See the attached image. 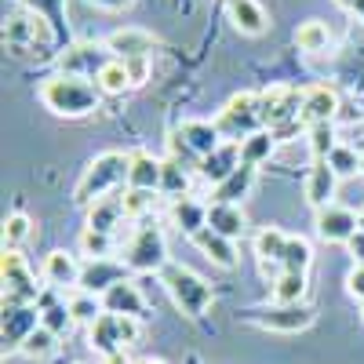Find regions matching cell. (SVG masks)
<instances>
[{
    "label": "cell",
    "instance_id": "cell-14",
    "mask_svg": "<svg viewBox=\"0 0 364 364\" xmlns=\"http://www.w3.org/2000/svg\"><path fill=\"white\" fill-rule=\"evenodd\" d=\"M314 230L324 245H346V240L360 230L357 226V211L353 208H343V204H328L314 215Z\"/></svg>",
    "mask_w": 364,
    "mask_h": 364
},
{
    "label": "cell",
    "instance_id": "cell-6",
    "mask_svg": "<svg viewBox=\"0 0 364 364\" xmlns=\"http://www.w3.org/2000/svg\"><path fill=\"white\" fill-rule=\"evenodd\" d=\"M139 336H142L139 317H117V314H102L95 324L87 328V343H91V350L102 353L106 360L124 357V350L135 346Z\"/></svg>",
    "mask_w": 364,
    "mask_h": 364
},
{
    "label": "cell",
    "instance_id": "cell-43",
    "mask_svg": "<svg viewBox=\"0 0 364 364\" xmlns=\"http://www.w3.org/2000/svg\"><path fill=\"white\" fill-rule=\"evenodd\" d=\"M306 142H310L314 161H324L331 149L339 146V139H336V124H314V128H306Z\"/></svg>",
    "mask_w": 364,
    "mask_h": 364
},
{
    "label": "cell",
    "instance_id": "cell-8",
    "mask_svg": "<svg viewBox=\"0 0 364 364\" xmlns=\"http://www.w3.org/2000/svg\"><path fill=\"white\" fill-rule=\"evenodd\" d=\"M109 58H113V55H109L106 41H73L70 48H63V51L55 55V66H58V73L95 80Z\"/></svg>",
    "mask_w": 364,
    "mask_h": 364
},
{
    "label": "cell",
    "instance_id": "cell-19",
    "mask_svg": "<svg viewBox=\"0 0 364 364\" xmlns=\"http://www.w3.org/2000/svg\"><path fill=\"white\" fill-rule=\"evenodd\" d=\"M161 41L154 33H146V29H135V26H124L117 29V33L106 37V48L113 58H154V48Z\"/></svg>",
    "mask_w": 364,
    "mask_h": 364
},
{
    "label": "cell",
    "instance_id": "cell-44",
    "mask_svg": "<svg viewBox=\"0 0 364 364\" xmlns=\"http://www.w3.org/2000/svg\"><path fill=\"white\" fill-rule=\"evenodd\" d=\"M80 252L87 259H113V237L109 233H95V230H84L80 233Z\"/></svg>",
    "mask_w": 364,
    "mask_h": 364
},
{
    "label": "cell",
    "instance_id": "cell-16",
    "mask_svg": "<svg viewBox=\"0 0 364 364\" xmlns=\"http://www.w3.org/2000/svg\"><path fill=\"white\" fill-rule=\"evenodd\" d=\"M128 281V266L117 262V259H87L84 269H80V291H91V295H106L113 284Z\"/></svg>",
    "mask_w": 364,
    "mask_h": 364
},
{
    "label": "cell",
    "instance_id": "cell-38",
    "mask_svg": "<svg viewBox=\"0 0 364 364\" xmlns=\"http://www.w3.org/2000/svg\"><path fill=\"white\" fill-rule=\"evenodd\" d=\"M331 164V171H336L339 178H350V175H360V164H364V154H357V146L350 142H339L331 154L324 157Z\"/></svg>",
    "mask_w": 364,
    "mask_h": 364
},
{
    "label": "cell",
    "instance_id": "cell-45",
    "mask_svg": "<svg viewBox=\"0 0 364 364\" xmlns=\"http://www.w3.org/2000/svg\"><path fill=\"white\" fill-rule=\"evenodd\" d=\"M120 63H124V70H128V77H132V87H142V84L149 80V73H154L149 58H120Z\"/></svg>",
    "mask_w": 364,
    "mask_h": 364
},
{
    "label": "cell",
    "instance_id": "cell-48",
    "mask_svg": "<svg viewBox=\"0 0 364 364\" xmlns=\"http://www.w3.org/2000/svg\"><path fill=\"white\" fill-rule=\"evenodd\" d=\"M91 8H102V11H128L135 0H87Z\"/></svg>",
    "mask_w": 364,
    "mask_h": 364
},
{
    "label": "cell",
    "instance_id": "cell-33",
    "mask_svg": "<svg viewBox=\"0 0 364 364\" xmlns=\"http://www.w3.org/2000/svg\"><path fill=\"white\" fill-rule=\"evenodd\" d=\"M269 284H273V302H306V291H310V277L295 269L277 273Z\"/></svg>",
    "mask_w": 364,
    "mask_h": 364
},
{
    "label": "cell",
    "instance_id": "cell-2",
    "mask_svg": "<svg viewBox=\"0 0 364 364\" xmlns=\"http://www.w3.org/2000/svg\"><path fill=\"white\" fill-rule=\"evenodd\" d=\"M128 168H132V154H120V149H106L84 168V175L73 186V200L80 208L95 204L109 193H117L120 186H128Z\"/></svg>",
    "mask_w": 364,
    "mask_h": 364
},
{
    "label": "cell",
    "instance_id": "cell-30",
    "mask_svg": "<svg viewBox=\"0 0 364 364\" xmlns=\"http://www.w3.org/2000/svg\"><path fill=\"white\" fill-rule=\"evenodd\" d=\"M255 175H259V168H252V164H240L226 182H219L215 190H211V200H219V204H240L248 193H252V186H255Z\"/></svg>",
    "mask_w": 364,
    "mask_h": 364
},
{
    "label": "cell",
    "instance_id": "cell-12",
    "mask_svg": "<svg viewBox=\"0 0 364 364\" xmlns=\"http://www.w3.org/2000/svg\"><path fill=\"white\" fill-rule=\"evenodd\" d=\"M44 44V41H51L55 44V33H51V26L37 15V11H29V8H15L8 18H4V44H11V48H29V44Z\"/></svg>",
    "mask_w": 364,
    "mask_h": 364
},
{
    "label": "cell",
    "instance_id": "cell-35",
    "mask_svg": "<svg viewBox=\"0 0 364 364\" xmlns=\"http://www.w3.org/2000/svg\"><path fill=\"white\" fill-rule=\"evenodd\" d=\"M273 149H277V135H273L269 128H262V132H255V135H248L245 142H240V161L259 168L273 157Z\"/></svg>",
    "mask_w": 364,
    "mask_h": 364
},
{
    "label": "cell",
    "instance_id": "cell-23",
    "mask_svg": "<svg viewBox=\"0 0 364 364\" xmlns=\"http://www.w3.org/2000/svg\"><path fill=\"white\" fill-rule=\"evenodd\" d=\"M208 230L219 233V237H230V240H240L248 233V215L240 204H219V200H208Z\"/></svg>",
    "mask_w": 364,
    "mask_h": 364
},
{
    "label": "cell",
    "instance_id": "cell-54",
    "mask_svg": "<svg viewBox=\"0 0 364 364\" xmlns=\"http://www.w3.org/2000/svg\"><path fill=\"white\" fill-rule=\"evenodd\" d=\"M106 364H120V357H113V360H106Z\"/></svg>",
    "mask_w": 364,
    "mask_h": 364
},
{
    "label": "cell",
    "instance_id": "cell-46",
    "mask_svg": "<svg viewBox=\"0 0 364 364\" xmlns=\"http://www.w3.org/2000/svg\"><path fill=\"white\" fill-rule=\"evenodd\" d=\"M346 291L364 306V266H353V269L346 273Z\"/></svg>",
    "mask_w": 364,
    "mask_h": 364
},
{
    "label": "cell",
    "instance_id": "cell-5",
    "mask_svg": "<svg viewBox=\"0 0 364 364\" xmlns=\"http://www.w3.org/2000/svg\"><path fill=\"white\" fill-rule=\"evenodd\" d=\"M124 266H128V273H161L168 266V240H164V230L154 219L139 223L135 233L128 237Z\"/></svg>",
    "mask_w": 364,
    "mask_h": 364
},
{
    "label": "cell",
    "instance_id": "cell-10",
    "mask_svg": "<svg viewBox=\"0 0 364 364\" xmlns=\"http://www.w3.org/2000/svg\"><path fill=\"white\" fill-rule=\"evenodd\" d=\"M0 277H4V302H37L44 291V284H37V273L18 252H4Z\"/></svg>",
    "mask_w": 364,
    "mask_h": 364
},
{
    "label": "cell",
    "instance_id": "cell-1",
    "mask_svg": "<svg viewBox=\"0 0 364 364\" xmlns=\"http://www.w3.org/2000/svg\"><path fill=\"white\" fill-rule=\"evenodd\" d=\"M37 95H41L44 109H51L55 117H66V120L91 117V113L102 106V91L95 87V80L70 77V73H58V70L41 80Z\"/></svg>",
    "mask_w": 364,
    "mask_h": 364
},
{
    "label": "cell",
    "instance_id": "cell-18",
    "mask_svg": "<svg viewBox=\"0 0 364 364\" xmlns=\"http://www.w3.org/2000/svg\"><path fill=\"white\" fill-rule=\"evenodd\" d=\"M80 269H84V262H80L73 252L55 248V252L44 259V266H41V277H44V284H48V288L73 291V288L80 284Z\"/></svg>",
    "mask_w": 364,
    "mask_h": 364
},
{
    "label": "cell",
    "instance_id": "cell-11",
    "mask_svg": "<svg viewBox=\"0 0 364 364\" xmlns=\"http://www.w3.org/2000/svg\"><path fill=\"white\" fill-rule=\"evenodd\" d=\"M343 109V99L331 84H314L302 91V106H299V124L314 128V124H336V117Z\"/></svg>",
    "mask_w": 364,
    "mask_h": 364
},
{
    "label": "cell",
    "instance_id": "cell-27",
    "mask_svg": "<svg viewBox=\"0 0 364 364\" xmlns=\"http://www.w3.org/2000/svg\"><path fill=\"white\" fill-rule=\"evenodd\" d=\"M102 310H106V314H117V317H142V314H146V299H142L139 284L128 277V281L113 284V288L102 295Z\"/></svg>",
    "mask_w": 364,
    "mask_h": 364
},
{
    "label": "cell",
    "instance_id": "cell-53",
    "mask_svg": "<svg viewBox=\"0 0 364 364\" xmlns=\"http://www.w3.org/2000/svg\"><path fill=\"white\" fill-rule=\"evenodd\" d=\"M186 364H200V357H197V353H190V357H186Z\"/></svg>",
    "mask_w": 364,
    "mask_h": 364
},
{
    "label": "cell",
    "instance_id": "cell-15",
    "mask_svg": "<svg viewBox=\"0 0 364 364\" xmlns=\"http://www.w3.org/2000/svg\"><path fill=\"white\" fill-rule=\"evenodd\" d=\"M171 135H175L182 146H186L197 161H204L208 154H215V149L226 142L223 132L215 128V120H182V124H178Z\"/></svg>",
    "mask_w": 364,
    "mask_h": 364
},
{
    "label": "cell",
    "instance_id": "cell-13",
    "mask_svg": "<svg viewBox=\"0 0 364 364\" xmlns=\"http://www.w3.org/2000/svg\"><path fill=\"white\" fill-rule=\"evenodd\" d=\"M37 328H41L37 302H4V353H18Z\"/></svg>",
    "mask_w": 364,
    "mask_h": 364
},
{
    "label": "cell",
    "instance_id": "cell-56",
    "mask_svg": "<svg viewBox=\"0 0 364 364\" xmlns=\"http://www.w3.org/2000/svg\"><path fill=\"white\" fill-rule=\"evenodd\" d=\"M360 317H364V306H360Z\"/></svg>",
    "mask_w": 364,
    "mask_h": 364
},
{
    "label": "cell",
    "instance_id": "cell-40",
    "mask_svg": "<svg viewBox=\"0 0 364 364\" xmlns=\"http://www.w3.org/2000/svg\"><path fill=\"white\" fill-rule=\"evenodd\" d=\"M33 237V223H29L26 211H11L4 219V252H18L26 240Z\"/></svg>",
    "mask_w": 364,
    "mask_h": 364
},
{
    "label": "cell",
    "instance_id": "cell-42",
    "mask_svg": "<svg viewBox=\"0 0 364 364\" xmlns=\"http://www.w3.org/2000/svg\"><path fill=\"white\" fill-rule=\"evenodd\" d=\"M310 262H314V248H310L302 237H288V248H284V259H281V273H284V269L306 273Z\"/></svg>",
    "mask_w": 364,
    "mask_h": 364
},
{
    "label": "cell",
    "instance_id": "cell-39",
    "mask_svg": "<svg viewBox=\"0 0 364 364\" xmlns=\"http://www.w3.org/2000/svg\"><path fill=\"white\" fill-rule=\"evenodd\" d=\"M120 197H124V215L135 219V223H146L149 215H154L161 193H157V190H124Z\"/></svg>",
    "mask_w": 364,
    "mask_h": 364
},
{
    "label": "cell",
    "instance_id": "cell-20",
    "mask_svg": "<svg viewBox=\"0 0 364 364\" xmlns=\"http://www.w3.org/2000/svg\"><path fill=\"white\" fill-rule=\"evenodd\" d=\"M240 164H245V161H240V142H223V146L215 149V154H208V157L200 161L197 175L208 182L211 190H215L219 182H226V178H230Z\"/></svg>",
    "mask_w": 364,
    "mask_h": 364
},
{
    "label": "cell",
    "instance_id": "cell-41",
    "mask_svg": "<svg viewBox=\"0 0 364 364\" xmlns=\"http://www.w3.org/2000/svg\"><path fill=\"white\" fill-rule=\"evenodd\" d=\"M55 350H58V336L41 324V328L33 331V336H29V339L22 343V350H18V353H22V357H29V360H48Z\"/></svg>",
    "mask_w": 364,
    "mask_h": 364
},
{
    "label": "cell",
    "instance_id": "cell-34",
    "mask_svg": "<svg viewBox=\"0 0 364 364\" xmlns=\"http://www.w3.org/2000/svg\"><path fill=\"white\" fill-rule=\"evenodd\" d=\"M295 48L306 51V55H321L331 48V29L321 22V18H306L299 29H295Z\"/></svg>",
    "mask_w": 364,
    "mask_h": 364
},
{
    "label": "cell",
    "instance_id": "cell-50",
    "mask_svg": "<svg viewBox=\"0 0 364 364\" xmlns=\"http://www.w3.org/2000/svg\"><path fill=\"white\" fill-rule=\"evenodd\" d=\"M331 4H336V8H343V11H350V8H353V0H331Z\"/></svg>",
    "mask_w": 364,
    "mask_h": 364
},
{
    "label": "cell",
    "instance_id": "cell-32",
    "mask_svg": "<svg viewBox=\"0 0 364 364\" xmlns=\"http://www.w3.org/2000/svg\"><path fill=\"white\" fill-rule=\"evenodd\" d=\"M190 171L182 161L175 157H164V171H161V197L168 200H182V197H190Z\"/></svg>",
    "mask_w": 364,
    "mask_h": 364
},
{
    "label": "cell",
    "instance_id": "cell-17",
    "mask_svg": "<svg viewBox=\"0 0 364 364\" xmlns=\"http://www.w3.org/2000/svg\"><path fill=\"white\" fill-rule=\"evenodd\" d=\"M336 190H339V175L331 171V164L328 161H314L306 178H302V197H306V204L314 211L336 204Z\"/></svg>",
    "mask_w": 364,
    "mask_h": 364
},
{
    "label": "cell",
    "instance_id": "cell-22",
    "mask_svg": "<svg viewBox=\"0 0 364 364\" xmlns=\"http://www.w3.org/2000/svg\"><path fill=\"white\" fill-rule=\"evenodd\" d=\"M37 310H41V324H44L48 331H55L58 339L70 336V328L77 324L73 314H70V302L58 295V288H48V284H44V291H41V299H37Z\"/></svg>",
    "mask_w": 364,
    "mask_h": 364
},
{
    "label": "cell",
    "instance_id": "cell-47",
    "mask_svg": "<svg viewBox=\"0 0 364 364\" xmlns=\"http://www.w3.org/2000/svg\"><path fill=\"white\" fill-rule=\"evenodd\" d=\"M346 252H350L353 266H364V230H357V233L346 240Z\"/></svg>",
    "mask_w": 364,
    "mask_h": 364
},
{
    "label": "cell",
    "instance_id": "cell-26",
    "mask_svg": "<svg viewBox=\"0 0 364 364\" xmlns=\"http://www.w3.org/2000/svg\"><path fill=\"white\" fill-rule=\"evenodd\" d=\"M288 237L291 233L273 230V226H266V230L255 233V259H259V266H262V273H266L269 281L281 273V259H284V248H288Z\"/></svg>",
    "mask_w": 364,
    "mask_h": 364
},
{
    "label": "cell",
    "instance_id": "cell-51",
    "mask_svg": "<svg viewBox=\"0 0 364 364\" xmlns=\"http://www.w3.org/2000/svg\"><path fill=\"white\" fill-rule=\"evenodd\" d=\"M135 364H164V360H157V357H142V360H135Z\"/></svg>",
    "mask_w": 364,
    "mask_h": 364
},
{
    "label": "cell",
    "instance_id": "cell-29",
    "mask_svg": "<svg viewBox=\"0 0 364 364\" xmlns=\"http://www.w3.org/2000/svg\"><path fill=\"white\" fill-rule=\"evenodd\" d=\"M161 171H164V157H154L149 149H132L128 190H157L161 193Z\"/></svg>",
    "mask_w": 364,
    "mask_h": 364
},
{
    "label": "cell",
    "instance_id": "cell-7",
    "mask_svg": "<svg viewBox=\"0 0 364 364\" xmlns=\"http://www.w3.org/2000/svg\"><path fill=\"white\" fill-rule=\"evenodd\" d=\"M215 128L223 132L226 142H245L248 135L262 132V109H259V95H255V91H240V95H233L219 109Z\"/></svg>",
    "mask_w": 364,
    "mask_h": 364
},
{
    "label": "cell",
    "instance_id": "cell-24",
    "mask_svg": "<svg viewBox=\"0 0 364 364\" xmlns=\"http://www.w3.org/2000/svg\"><path fill=\"white\" fill-rule=\"evenodd\" d=\"M18 4L29 8V11H37V15L51 26L58 51L73 44V29H70V15H66V0H18Z\"/></svg>",
    "mask_w": 364,
    "mask_h": 364
},
{
    "label": "cell",
    "instance_id": "cell-36",
    "mask_svg": "<svg viewBox=\"0 0 364 364\" xmlns=\"http://www.w3.org/2000/svg\"><path fill=\"white\" fill-rule=\"evenodd\" d=\"M95 87L102 91V99L109 95H124V91H132V77H128V70H124V63L120 58H109V63L102 66V73L95 77Z\"/></svg>",
    "mask_w": 364,
    "mask_h": 364
},
{
    "label": "cell",
    "instance_id": "cell-4",
    "mask_svg": "<svg viewBox=\"0 0 364 364\" xmlns=\"http://www.w3.org/2000/svg\"><path fill=\"white\" fill-rule=\"evenodd\" d=\"M237 321L255 324L262 331H277V336H295V331H306L317 321V314L310 302H266V306L240 310Z\"/></svg>",
    "mask_w": 364,
    "mask_h": 364
},
{
    "label": "cell",
    "instance_id": "cell-25",
    "mask_svg": "<svg viewBox=\"0 0 364 364\" xmlns=\"http://www.w3.org/2000/svg\"><path fill=\"white\" fill-rule=\"evenodd\" d=\"M168 223H171L178 233H186V237L193 240L197 233L208 230V204H204V200H193V197L171 200V204H168Z\"/></svg>",
    "mask_w": 364,
    "mask_h": 364
},
{
    "label": "cell",
    "instance_id": "cell-49",
    "mask_svg": "<svg viewBox=\"0 0 364 364\" xmlns=\"http://www.w3.org/2000/svg\"><path fill=\"white\" fill-rule=\"evenodd\" d=\"M350 15H353V18H360V22H364V0H353V8H350Z\"/></svg>",
    "mask_w": 364,
    "mask_h": 364
},
{
    "label": "cell",
    "instance_id": "cell-55",
    "mask_svg": "<svg viewBox=\"0 0 364 364\" xmlns=\"http://www.w3.org/2000/svg\"><path fill=\"white\" fill-rule=\"evenodd\" d=\"M360 175H364V164H360Z\"/></svg>",
    "mask_w": 364,
    "mask_h": 364
},
{
    "label": "cell",
    "instance_id": "cell-37",
    "mask_svg": "<svg viewBox=\"0 0 364 364\" xmlns=\"http://www.w3.org/2000/svg\"><path fill=\"white\" fill-rule=\"evenodd\" d=\"M66 302H70V314H73V321L77 324H95L106 310H102V299L99 295H91V291H80V288H73L70 295H66Z\"/></svg>",
    "mask_w": 364,
    "mask_h": 364
},
{
    "label": "cell",
    "instance_id": "cell-31",
    "mask_svg": "<svg viewBox=\"0 0 364 364\" xmlns=\"http://www.w3.org/2000/svg\"><path fill=\"white\" fill-rule=\"evenodd\" d=\"M193 245L204 252V259H211L219 269H233L237 266V240H230V237H219V233H211V230H204V233H197L193 237Z\"/></svg>",
    "mask_w": 364,
    "mask_h": 364
},
{
    "label": "cell",
    "instance_id": "cell-21",
    "mask_svg": "<svg viewBox=\"0 0 364 364\" xmlns=\"http://www.w3.org/2000/svg\"><path fill=\"white\" fill-rule=\"evenodd\" d=\"M226 18L245 37H262L269 29V15L259 0H226Z\"/></svg>",
    "mask_w": 364,
    "mask_h": 364
},
{
    "label": "cell",
    "instance_id": "cell-9",
    "mask_svg": "<svg viewBox=\"0 0 364 364\" xmlns=\"http://www.w3.org/2000/svg\"><path fill=\"white\" fill-rule=\"evenodd\" d=\"M299 106H302V91L291 84H269L266 91H259V109H262V128L281 132L299 120Z\"/></svg>",
    "mask_w": 364,
    "mask_h": 364
},
{
    "label": "cell",
    "instance_id": "cell-3",
    "mask_svg": "<svg viewBox=\"0 0 364 364\" xmlns=\"http://www.w3.org/2000/svg\"><path fill=\"white\" fill-rule=\"evenodd\" d=\"M161 284H164L168 299H171L190 321H200V317L211 310V302H215V288H211L200 273H193L190 266L168 262V266L161 269Z\"/></svg>",
    "mask_w": 364,
    "mask_h": 364
},
{
    "label": "cell",
    "instance_id": "cell-28",
    "mask_svg": "<svg viewBox=\"0 0 364 364\" xmlns=\"http://www.w3.org/2000/svg\"><path fill=\"white\" fill-rule=\"evenodd\" d=\"M128 215H124V197L120 193H109V197H102V200H95V204H87V223H84V230H95V233H117V226L124 223Z\"/></svg>",
    "mask_w": 364,
    "mask_h": 364
},
{
    "label": "cell",
    "instance_id": "cell-52",
    "mask_svg": "<svg viewBox=\"0 0 364 364\" xmlns=\"http://www.w3.org/2000/svg\"><path fill=\"white\" fill-rule=\"evenodd\" d=\"M357 226H360V230H364V208H360V211H357Z\"/></svg>",
    "mask_w": 364,
    "mask_h": 364
}]
</instances>
